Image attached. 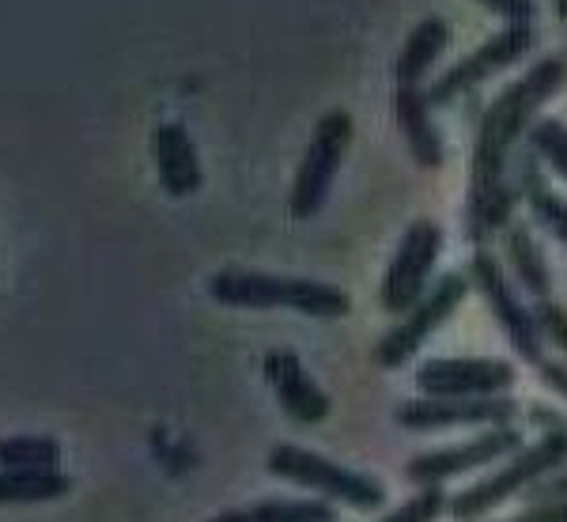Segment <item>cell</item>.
Returning a JSON list of instances; mask_svg holds the SVG:
<instances>
[{"instance_id": "cell-1", "label": "cell", "mask_w": 567, "mask_h": 522, "mask_svg": "<svg viewBox=\"0 0 567 522\" xmlns=\"http://www.w3.org/2000/svg\"><path fill=\"white\" fill-rule=\"evenodd\" d=\"M564 84L567 61L542 58L481 110L470 155V194H465V239L473 246H488L511 224V213L518 205L511 155L537 122V110L553 95H560Z\"/></svg>"}, {"instance_id": "cell-2", "label": "cell", "mask_w": 567, "mask_h": 522, "mask_svg": "<svg viewBox=\"0 0 567 522\" xmlns=\"http://www.w3.org/2000/svg\"><path fill=\"white\" fill-rule=\"evenodd\" d=\"M208 296L224 307L265 310L284 307L299 310L318 323H337L352 310V299L344 288L310 277H277V273H254V269H219L208 280Z\"/></svg>"}, {"instance_id": "cell-3", "label": "cell", "mask_w": 567, "mask_h": 522, "mask_svg": "<svg viewBox=\"0 0 567 522\" xmlns=\"http://www.w3.org/2000/svg\"><path fill=\"white\" fill-rule=\"evenodd\" d=\"M560 465H567V432H542L537 443H526L523 451H515L511 458H503V465L488 478H481L477 484L462 489L458 497H451L446 515L454 522H477L481 515L496 511L499 503H507L518 492H529L537 481L556 473Z\"/></svg>"}, {"instance_id": "cell-4", "label": "cell", "mask_w": 567, "mask_h": 522, "mask_svg": "<svg viewBox=\"0 0 567 522\" xmlns=\"http://www.w3.org/2000/svg\"><path fill=\"white\" fill-rule=\"evenodd\" d=\"M269 473L280 481L303 484L326 500H337L355 511H379L386 503V484L374 481L371 473L349 470V465L333 462L326 454H315L296 443H277L269 451Z\"/></svg>"}, {"instance_id": "cell-5", "label": "cell", "mask_w": 567, "mask_h": 522, "mask_svg": "<svg viewBox=\"0 0 567 522\" xmlns=\"http://www.w3.org/2000/svg\"><path fill=\"white\" fill-rule=\"evenodd\" d=\"M352 136H355V122L349 110H326V114L318 117L315 133H310V144L303 152V163H299L296 182H291V194H288V208L296 219H315L326 208Z\"/></svg>"}, {"instance_id": "cell-6", "label": "cell", "mask_w": 567, "mask_h": 522, "mask_svg": "<svg viewBox=\"0 0 567 522\" xmlns=\"http://www.w3.org/2000/svg\"><path fill=\"white\" fill-rule=\"evenodd\" d=\"M470 288L473 284L462 269H451L439 280H432V288L416 299V307H409L405 315H401V323H393L386 334L374 341V364L386 371L405 368L420 348H424L427 337H432L443 323H451V315L462 307V299L470 296Z\"/></svg>"}, {"instance_id": "cell-7", "label": "cell", "mask_w": 567, "mask_h": 522, "mask_svg": "<svg viewBox=\"0 0 567 522\" xmlns=\"http://www.w3.org/2000/svg\"><path fill=\"white\" fill-rule=\"evenodd\" d=\"M534 45H537L534 23H507L503 31L492 34V39H484L473 53H465L462 61H454L443 76L432 80V84H427V103L435 110H443L465 95H473L484 80H492V76H499V72H507L511 65H518Z\"/></svg>"}, {"instance_id": "cell-8", "label": "cell", "mask_w": 567, "mask_h": 522, "mask_svg": "<svg viewBox=\"0 0 567 522\" xmlns=\"http://www.w3.org/2000/svg\"><path fill=\"white\" fill-rule=\"evenodd\" d=\"M465 277H470L473 288L481 291V299L488 304L492 318L499 323L503 337L511 341L518 356L526 364H542L545 360V341L537 334V323H534V310L523 304V296L515 291V284L507 280V269L488 246H473V258L465 265Z\"/></svg>"}, {"instance_id": "cell-9", "label": "cell", "mask_w": 567, "mask_h": 522, "mask_svg": "<svg viewBox=\"0 0 567 522\" xmlns=\"http://www.w3.org/2000/svg\"><path fill=\"white\" fill-rule=\"evenodd\" d=\"M443 254V227L435 219H413L401 235L393 262L386 265V277L379 288V307L386 315H405L409 307H416V299L432 288L435 262Z\"/></svg>"}, {"instance_id": "cell-10", "label": "cell", "mask_w": 567, "mask_h": 522, "mask_svg": "<svg viewBox=\"0 0 567 522\" xmlns=\"http://www.w3.org/2000/svg\"><path fill=\"white\" fill-rule=\"evenodd\" d=\"M526 439L515 424H499V428H484L481 436L462 439V443L439 447V451H424L405 462V481L416 489L427 484H446L451 478L462 473H477L484 465H496L503 458H511L515 451H523Z\"/></svg>"}, {"instance_id": "cell-11", "label": "cell", "mask_w": 567, "mask_h": 522, "mask_svg": "<svg viewBox=\"0 0 567 522\" xmlns=\"http://www.w3.org/2000/svg\"><path fill=\"white\" fill-rule=\"evenodd\" d=\"M518 382V368L496 356H435L416 368V387L427 398H499Z\"/></svg>"}, {"instance_id": "cell-12", "label": "cell", "mask_w": 567, "mask_h": 522, "mask_svg": "<svg viewBox=\"0 0 567 522\" xmlns=\"http://www.w3.org/2000/svg\"><path fill=\"white\" fill-rule=\"evenodd\" d=\"M518 417L511 393L499 398H409L393 409L405 432H443V428H499Z\"/></svg>"}, {"instance_id": "cell-13", "label": "cell", "mask_w": 567, "mask_h": 522, "mask_svg": "<svg viewBox=\"0 0 567 522\" xmlns=\"http://www.w3.org/2000/svg\"><path fill=\"white\" fill-rule=\"evenodd\" d=\"M261 371H265V382L277 393L280 409L291 420H299V424H322V420L333 413V401H329V393L315 382V375L303 368L299 352H291V348H272V352H265Z\"/></svg>"}, {"instance_id": "cell-14", "label": "cell", "mask_w": 567, "mask_h": 522, "mask_svg": "<svg viewBox=\"0 0 567 522\" xmlns=\"http://www.w3.org/2000/svg\"><path fill=\"white\" fill-rule=\"evenodd\" d=\"M393 117L405 136V149L420 171H439L446 163V144L435 125V106L427 103V88H398L393 91Z\"/></svg>"}, {"instance_id": "cell-15", "label": "cell", "mask_w": 567, "mask_h": 522, "mask_svg": "<svg viewBox=\"0 0 567 522\" xmlns=\"http://www.w3.org/2000/svg\"><path fill=\"white\" fill-rule=\"evenodd\" d=\"M155 144V174H159V186L167 197H194L205 182V171H200V155L197 144L189 141L186 125L178 122H163L152 136Z\"/></svg>"}, {"instance_id": "cell-16", "label": "cell", "mask_w": 567, "mask_h": 522, "mask_svg": "<svg viewBox=\"0 0 567 522\" xmlns=\"http://www.w3.org/2000/svg\"><path fill=\"white\" fill-rule=\"evenodd\" d=\"M511 178H515L518 201H526L529 216H534L556 243L567 246V201L556 194L553 186H548L545 171L537 167V155L529 152V149L515 160V171H511Z\"/></svg>"}, {"instance_id": "cell-17", "label": "cell", "mask_w": 567, "mask_h": 522, "mask_svg": "<svg viewBox=\"0 0 567 522\" xmlns=\"http://www.w3.org/2000/svg\"><path fill=\"white\" fill-rule=\"evenodd\" d=\"M451 39H454V31L443 16H424V20L409 31L405 45L398 50V61H393V80H398V88H424V76L446 53Z\"/></svg>"}, {"instance_id": "cell-18", "label": "cell", "mask_w": 567, "mask_h": 522, "mask_svg": "<svg viewBox=\"0 0 567 522\" xmlns=\"http://www.w3.org/2000/svg\"><path fill=\"white\" fill-rule=\"evenodd\" d=\"M503 258H507L511 273L518 277V284L529 291L534 299H548L553 296V269H548L545 262V250L542 243H537L534 227L526 224V219H511L507 227H503Z\"/></svg>"}, {"instance_id": "cell-19", "label": "cell", "mask_w": 567, "mask_h": 522, "mask_svg": "<svg viewBox=\"0 0 567 522\" xmlns=\"http://www.w3.org/2000/svg\"><path fill=\"white\" fill-rule=\"evenodd\" d=\"M72 489L61 470H0V503H45L61 500Z\"/></svg>"}, {"instance_id": "cell-20", "label": "cell", "mask_w": 567, "mask_h": 522, "mask_svg": "<svg viewBox=\"0 0 567 522\" xmlns=\"http://www.w3.org/2000/svg\"><path fill=\"white\" fill-rule=\"evenodd\" d=\"M0 470H61V443L53 436L0 439Z\"/></svg>"}, {"instance_id": "cell-21", "label": "cell", "mask_w": 567, "mask_h": 522, "mask_svg": "<svg viewBox=\"0 0 567 522\" xmlns=\"http://www.w3.org/2000/svg\"><path fill=\"white\" fill-rule=\"evenodd\" d=\"M250 522H337V508L326 497L296 500V497H269L246 508Z\"/></svg>"}, {"instance_id": "cell-22", "label": "cell", "mask_w": 567, "mask_h": 522, "mask_svg": "<svg viewBox=\"0 0 567 522\" xmlns=\"http://www.w3.org/2000/svg\"><path fill=\"white\" fill-rule=\"evenodd\" d=\"M526 149L567 182V125L560 117H537L526 130Z\"/></svg>"}, {"instance_id": "cell-23", "label": "cell", "mask_w": 567, "mask_h": 522, "mask_svg": "<svg viewBox=\"0 0 567 522\" xmlns=\"http://www.w3.org/2000/svg\"><path fill=\"white\" fill-rule=\"evenodd\" d=\"M446 508H451V497L443 492V484H427V489H416V497L386 511L379 522H439L446 515Z\"/></svg>"}, {"instance_id": "cell-24", "label": "cell", "mask_w": 567, "mask_h": 522, "mask_svg": "<svg viewBox=\"0 0 567 522\" xmlns=\"http://www.w3.org/2000/svg\"><path fill=\"white\" fill-rule=\"evenodd\" d=\"M529 310H534V323H537L542 341L553 345L556 352H564V360H567V307H560L553 296H548V299H537Z\"/></svg>"}, {"instance_id": "cell-25", "label": "cell", "mask_w": 567, "mask_h": 522, "mask_svg": "<svg viewBox=\"0 0 567 522\" xmlns=\"http://www.w3.org/2000/svg\"><path fill=\"white\" fill-rule=\"evenodd\" d=\"M477 4L503 16L507 23H534V12H537L534 0H477Z\"/></svg>"}, {"instance_id": "cell-26", "label": "cell", "mask_w": 567, "mask_h": 522, "mask_svg": "<svg viewBox=\"0 0 567 522\" xmlns=\"http://www.w3.org/2000/svg\"><path fill=\"white\" fill-rule=\"evenodd\" d=\"M545 500H567V465L548 473V478H542L526 492V503H545Z\"/></svg>"}, {"instance_id": "cell-27", "label": "cell", "mask_w": 567, "mask_h": 522, "mask_svg": "<svg viewBox=\"0 0 567 522\" xmlns=\"http://www.w3.org/2000/svg\"><path fill=\"white\" fill-rule=\"evenodd\" d=\"M511 522H567V500H545L529 503L526 511H518Z\"/></svg>"}, {"instance_id": "cell-28", "label": "cell", "mask_w": 567, "mask_h": 522, "mask_svg": "<svg viewBox=\"0 0 567 522\" xmlns=\"http://www.w3.org/2000/svg\"><path fill=\"white\" fill-rule=\"evenodd\" d=\"M537 375H542V382L548 390H556L567 401V360H548L545 356V360L537 364Z\"/></svg>"}, {"instance_id": "cell-29", "label": "cell", "mask_w": 567, "mask_h": 522, "mask_svg": "<svg viewBox=\"0 0 567 522\" xmlns=\"http://www.w3.org/2000/svg\"><path fill=\"white\" fill-rule=\"evenodd\" d=\"M529 420H534V428H542V432H567V417H560L556 409H548V406L529 409Z\"/></svg>"}, {"instance_id": "cell-30", "label": "cell", "mask_w": 567, "mask_h": 522, "mask_svg": "<svg viewBox=\"0 0 567 522\" xmlns=\"http://www.w3.org/2000/svg\"><path fill=\"white\" fill-rule=\"evenodd\" d=\"M205 522H250V515H246V511H219V515L205 519Z\"/></svg>"}, {"instance_id": "cell-31", "label": "cell", "mask_w": 567, "mask_h": 522, "mask_svg": "<svg viewBox=\"0 0 567 522\" xmlns=\"http://www.w3.org/2000/svg\"><path fill=\"white\" fill-rule=\"evenodd\" d=\"M556 16H560V20H567V0H556Z\"/></svg>"}, {"instance_id": "cell-32", "label": "cell", "mask_w": 567, "mask_h": 522, "mask_svg": "<svg viewBox=\"0 0 567 522\" xmlns=\"http://www.w3.org/2000/svg\"><path fill=\"white\" fill-rule=\"evenodd\" d=\"M507 522H511V519H507Z\"/></svg>"}]
</instances>
